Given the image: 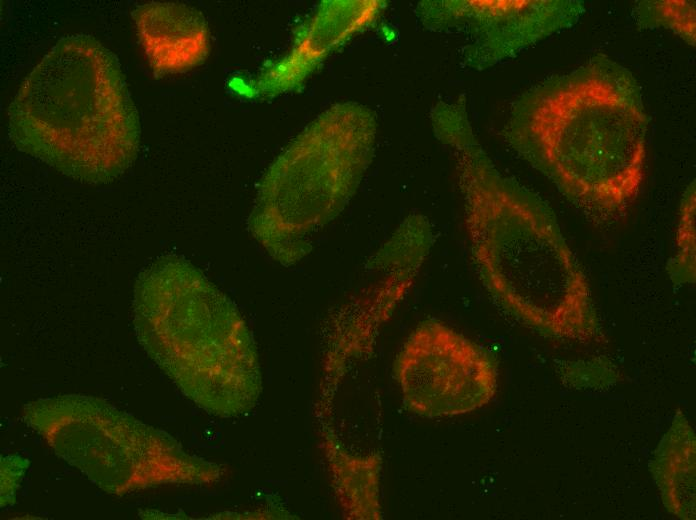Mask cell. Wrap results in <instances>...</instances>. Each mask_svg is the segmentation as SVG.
Masks as SVG:
<instances>
[{
    "label": "cell",
    "mask_w": 696,
    "mask_h": 520,
    "mask_svg": "<svg viewBox=\"0 0 696 520\" xmlns=\"http://www.w3.org/2000/svg\"><path fill=\"white\" fill-rule=\"evenodd\" d=\"M437 138L454 151L469 250L489 294L543 334L596 337L588 279L550 208L498 171L467 116L449 121Z\"/></svg>",
    "instance_id": "6da1fadb"
},
{
    "label": "cell",
    "mask_w": 696,
    "mask_h": 520,
    "mask_svg": "<svg viewBox=\"0 0 696 520\" xmlns=\"http://www.w3.org/2000/svg\"><path fill=\"white\" fill-rule=\"evenodd\" d=\"M648 118L624 67L597 56L515 103L509 144L589 218L610 222L639 195Z\"/></svg>",
    "instance_id": "7a4b0ae2"
},
{
    "label": "cell",
    "mask_w": 696,
    "mask_h": 520,
    "mask_svg": "<svg viewBox=\"0 0 696 520\" xmlns=\"http://www.w3.org/2000/svg\"><path fill=\"white\" fill-rule=\"evenodd\" d=\"M22 152L89 184L134 163L140 124L117 57L87 34L58 40L22 82L8 109Z\"/></svg>",
    "instance_id": "3957f363"
},
{
    "label": "cell",
    "mask_w": 696,
    "mask_h": 520,
    "mask_svg": "<svg viewBox=\"0 0 696 520\" xmlns=\"http://www.w3.org/2000/svg\"><path fill=\"white\" fill-rule=\"evenodd\" d=\"M133 325L180 391L224 418L249 413L262 388L257 349L235 304L188 260L166 255L138 276Z\"/></svg>",
    "instance_id": "277c9868"
},
{
    "label": "cell",
    "mask_w": 696,
    "mask_h": 520,
    "mask_svg": "<svg viewBox=\"0 0 696 520\" xmlns=\"http://www.w3.org/2000/svg\"><path fill=\"white\" fill-rule=\"evenodd\" d=\"M374 113L355 102L338 103L312 121L262 177L249 229L284 266L311 250L310 236L349 203L375 150Z\"/></svg>",
    "instance_id": "5b68a950"
},
{
    "label": "cell",
    "mask_w": 696,
    "mask_h": 520,
    "mask_svg": "<svg viewBox=\"0 0 696 520\" xmlns=\"http://www.w3.org/2000/svg\"><path fill=\"white\" fill-rule=\"evenodd\" d=\"M23 419L60 458L109 494L220 477L215 463L189 454L171 435L98 397L34 400L23 407Z\"/></svg>",
    "instance_id": "8992f818"
},
{
    "label": "cell",
    "mask_w": 696,
    "mask_h": 520,
    "mask_svg": "<svg viewBox=\"0 0 696 520\" xmlns=\"http://www.w3.org/2000/svg\"><path fill=\"white\" fill-rule=\"evenodd\" d=\"M395 376L408 410L425 418L461 415L487 404L497 389L492 357L455 329L421 322L404 342Z\"/></svg>",
    "instance_id": "52a82bcc"
},
{
    "label": "cell",
    "mask_w": 696,
    "mask_h": 520,
    "mask_svg": "<svg viewBox=\"0 0 696 520\" xmlns=\"http://www.w3.org/2000/svg\"><path fill=\"white\" fill-rule=\"evenodd\" d=\"M583 11L582 2L566 0H440L416 7L427 29L461 35L462 59L479 70L573 26Z\"/></svg>",
    "instance_id": "ba28073f"
},
{
    "label": "cell",
    "mask_w": 696,
    "mask_h": 520,
    "mask_svg": "<svg viewBox=\"0 0 696 520\" xmlns=\"http://www.w3.org/2000/svg\"><path fill=\"white\" fill-rule=\"evenodd\" d=\"M377 0L322 2L293 49L257 78V90L277 95L298 87L333 51L372 24L385 7Z\"/></svg>",
    "instance_id": "9c48e42d"
},
{
    "label": "cell",
    "mask_w": 696,
    "mask_h": 520,
    "mask_svg": "<svg viewBox=\"0 0 696 520\" xmlns=\"http://www.w3.org/2000/svg\"><path fill=\"white\" fill-rule=\"evenodd\" d=\"M133 17L156 76L187 71L207 58L208 25L196 8L183 3L150 2L138 6Z\"/></svg>",
    "instance_id": "30bf717a"
},
{
    "label": "cell",
    "mask_w": 696,
    "mask_h": 520,
    "mask_svg": "<svg viewBox=\"0 0 696 520\" xmlns=\"http://www.w3.org/2000/svg\"><path fill=\"white\" fill-rule=\"evenodd\" d=\"M653 471L666 507L682 519L694 518L695 438L683 416L666 433Z\"/></svg>",
    "instance_id": "8fae6325"
},
{
    "label": "cell",
    "mask_w": 696,
    "mask_h": 520,
    "mask_svg": "<svg viewBox=\"0 0 696 520\" xmlns=\"http://www.w3.org/2000/svg\"><path fill=\"white\" fill-rule=\"evenodd\" d=\"M636 16L644 27L672 30L689 45H695L694 1H643L637 5Z\"/></svg>",
    "instance_id": "7c38bea8"
},
{
    "label": "cell",
    "mask_w": 696,
    "mask_h": 520,
    "mask_svg": "<svg viewBox=\"0 0 696 520\" xmlns=\"http://www.w3.org/2000/svg\"><path fill=\"white\" fill-rule=\"evenodd\" d=\"M677 256L674 275L694 277L695 271V186H689L682 199L676 232Z\"/></svg>",
    "instance_id": "4fadbf2b"
},
{
    "label": "cell",
    "mask_w": 696,
    "mask_h": 520,
    "mask_svg": "<svg viewBox=\"0 0 696 520\" xmlns=\"http://www.w3.org/2000/svg\"><path fill=\"white\" fill-rule=\"evenodd\" d=\"M29 461L20 456H8L1 461V506H6L14 500L18 482Z\"/></svg>",
    "instance_id": "5bb4252c"
}]
</instances>
